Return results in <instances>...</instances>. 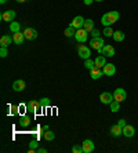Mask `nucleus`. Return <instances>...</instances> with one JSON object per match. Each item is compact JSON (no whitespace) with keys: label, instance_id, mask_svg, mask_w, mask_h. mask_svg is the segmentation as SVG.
<instances>
[{"label":"nucleus","instance_id":"nucleus-1","mask_svg":"<svg viewBox=\"0 0 138 153\" xmlns=\"http://www.w3.org/2000/svg\"><path fill=\"white\" fill-rule=\"evenodd\" d=\"M119 18H120V14H119V11H108L106 14L102 15L101 18V24L104 26H110L116 24L119 21Z\"/></svg>","mask_w":138,"mask_h":153},{"label":"nucleus","instance_id":"nucleus-2","mask_svg":"<svg viewBox=\"0 0 138 153\" xmlns=\"http://www.w3.org/2000/svg\"><path fill=\"white\" fill-rule=\"evenodd\" d=\"M104 46H105V40H104L102 37H92V39L90 40V48L95 50L97 53H101Z\"/></svg>","mask_w":138,"mask_h":153},{"label":"nucleus","instance_id":"nucleus-3","mask_svg":"<svg viewBox=\"0 0 138 153\" xmlns=\"http://www.w3.org/2000/svg\"><path fill=\"white\" fill-rule=\"evenodd\" d=\"M78 54L79 57L81 59H89L91 57V50H90V47L84 46V44H79L78 46Z\"/></svg>","mask_w":138,"mask_h":153},{"label":"nucleus","instance_id":"nucleus-4","mask_svg":"<svg viewBox=\"0 0 138 153\" xmlns=\"http://www.w3.org/2000/svg\"><path fill=\"white\" fill-rule=\"evenodd\" d=\"M89 35H90V32H87L84 28H81V29H78V30H76L75 39H76V42H79V43H86L87 39H89Z\"/></svg>","mask_w":138,"mask_h":153},{"label":"nucleus","instance_id":"nucleus-5","mask_svg":"<svg viewBox=\"0 0 138 153\" xmlns=\"http://www.w3.org/2000/svg\"><path fill=\"white\" fill-rule=\"evenodd\" d=\"M99 101H101V103H104V105H110V103L115 101V97L112 93L105 91V93H102L99 95Z\"/></svg>","mask_w":138,"mask_h":153},{"label":"nucleus","instance_id":"nucleus-6","mask_svg":"<svg viewBox=\"0 0 138 153\" xmlns=\"http://www.w3.org/2000/svg\"><path fill=\"white\" fill-rule=\"evenodd\" d=\"M25 106H26L28 111L32 112V113H37L39 111H42L43 109V106L40 105V101H31V102H28Z\"/></svg>","mask_w":138,"mask_h":153},{"label":"nucleus","instance_id":"nucleus-7","mask_svg":"<svg viewBox=\"0 0 138 153\" xmlns=\"http://www.w3.org/2000/svg\"><path fill=\"white\" fill-rule=\"evenodd\" d=\"M15 17H17V13H15L14 10H7L1 14L0 18H1V21H4V22H13L15 19Z\"/></svg>","mask_w":138,"mask_h":153},{"label":"nucleus","instance_id":"nucleus-8","mask_svg":"<svg viewBox=\"0 0 138 153\" xmlns=\"http://www.w3.org/2000/svg\"><path fill=\"white\" fill-rule=\"evenodd\" d=\"M84 22H86V19L81 15H78V17H75L73 19H72V22H71V26L72 28H75L76 30L78 29H81L83 26H84Z\"/></svg>","mask_w":138,"mask_h":153},{"label":"nucleus","instance_id":"nucleus-9","mask_svg":"<svg viewBox=\"0 0 138 153\" xmlns=\"http://www.w3.org/2000/svg\"><path fill=\"white\" fill-rule=\"evenodd\" d=\"M113 97H115V101L117 102H123L126 98H127V93L124 88H116L113 91Z\"/></svg>","mask_w":138,"mask_h":153},{"label":"nucleus","instance_id":"nucleus-10","mask_svg":"<svg viewBox=\"0 0 138 153\" xmlns=\"http://www.w3.org/2000/svg\"><path fill=\"white\" fill-rule=\"evenodd\" d=\"M81 146H83V152L84 153H91V152H94V149H95V145H94V142H92L91 139L83 141Z\"/></svg>","mask_w":138,"mask_h":153},{"label":"nucleus","instance_id":"nucleus-11","mask_svg":"<svg viewBox=\"0 0 138 153\" xmlns=\"http://www.w3.org/2000/svg\"><path fill=\"white\" fill-rule=\"evenodd\" d=\"M24 35H25V39L26 40H35L37 37V30L33 28H26L24 30Z\"/></svg>","mask_w":138,"mask_h":153},{"label":"nucleus","instance_id":"nucleus-12","mask_svg":"<svg viewBox=\"0 0 138 153\" xmlns=\"http://www.w3.org/2000/svg\"><path fill=\"white\" fill-rule=\"evenodd\" d=\"M99 54H102V55H105V57H113L115 55V47L110 46V44H105Z\"/></svg>","mask_w":138,"mask_h":153},{"label":"nucleus","instance_id":"nucleus-13","mask_svg":"<svg viewBox=\"0 0 138 153\" xmlns=\"http://www.w3.org/2000/svg\"><path fill=\"white\" fill-rule=\"evenodd\" d=\"M123 135L126 137V138H131V137L135 135V128L133 127V126L130 124H126L123 127Z\"/></svg>","mask_w":138,"mask_h":153},{"label":"nucleus","instance_id":"nucleus-14","mask_svg":"<svg viewBox=\"0 0 138 153\" xmlns=\"http://www.w3.org/2000/svg\"><path fill=\"white\" fill-rule=\"evenodd\" d=\"M104 71V75L106 76H113L115 73H116V66H115L113 64H106L105 66L102 68Z\"/></svg>","mask_w":138,"mask_h":153},{"label":"nucleus","instance_id":"nucleus-15","mask_svg":"<svg viewBox=\"0 0 138 153\" xmlns=\"http://www.w3.org/2000/svg\"><path fill=\"white\" fill-rule=\"evenodd\" d=\"M110 135L115 137V138H119L120 135H123V128L119 124H115L110 127Z\"/></svg>","mask_w":138,"mask_h":153},{"label":"nucleus","instance_id":"nucleus-16","mask_svg":"<svg viewBox=\"0 0 138 153\" xmlns=\"http://www.w3.org/2000/svg\"><path fill=\"white\" fill-rule=\"evenodd\" d=\"M104 75V71L101 68H92L91 71H90V76H91V79L92 80H98L99 77H101V76Z\"/></svg>","mask_w":138,"mask_h":153},{"label":"nucleus","instance_id":"nucleus-17","mask_svg":"<svg viewBox=\"0 0 138 153\" xmlns=\"http://www.w3.org/2000/svg\"><path fill=\"white\" fill-rule=\"evenodd\" d=\"M13 40H14L15 44L21 46L22 43H24V40H25V35H24V32H15V33H13Z\"/></svg>","mask_w":138,"mask_h":153},{"label":"nucleus","instance_id":"nucleus-18","mask_svg":"<svg viewBox=\"0 0 138 153\" xmlns=\"http://www.w3.org/2000/svg\"><path fill=\"white\" fill-rule=\"evenodd\" d=\"M25 87H26V84H25L24 80H15V82L13 83V90H14V91H18V93L24 91Z\"/></svg>","mask_w":138,"mask_h":153},{"label":"nucleus","instance_id":"nucleus-19","mask_svg":"<svg viewBox=\"0 0 138 153\" xmlns=\"http://www.w3.org/2000/svg\"><path fill=\"white\" fill-rule=\"evenodd\" d=\"M13 42H14V40H13V36L4 35V36H1V39H0V46L1 47H8Z\"/></svg>","mask_w":138,"mask_h":153},{"label":"nucleus","instance_id":"nucleus-20","mask_svg":"<svg viewBox=\"0 0 138 153\" xmlns=\"http://www.w3.org/2000/svg\"><path fill=\"white\" fill-rule=\"evenodd\" d=\"M94 62H95V66H97V68H101V69H102L104 66L106 65V58H105V55H102V54H101L99 57H97L95 59H94Z\"/></svg>","mask_w":138,"mask_h":153},{"label":"nucleus","instance_id":"nucleus-21","mask_svg":"<svg viewBox=\"0 0 138 153\" xmlns=\"http://www.w3.org/2000/svg\"><path fill=\"white\" fill-rule=\"evenodd\" d=\"M113 40L115 42H117V43H120V42H123L124 40V33L122 32V30H115L113 32Z\"/></svg>","mask_w":138,"mask_h":153},{"label":"nucleus","instance_id":"nucleus-22","mask_svg":"<svg viewBox=\"0 0 138 153\" xmlns=\"http://www.w3.org/2000/svg\"><path fill=\"white\" fill-rule=\"evenodd\" d=\"M83 28L87 30V32H91L92 29H94V21H92L91 18H87L86 19V22H84V26Z\"/></svg>","mask_w":138,"mask_h":153},{"label":"nucleus","instance_id":"nucleus-23","mask_svg":"<svg viewBox=\"0 0 138 153\" xmlns=\"http://www.w3.org/2000/svg\"><path fill=\"white\" fill-rule=\"evenodd\" d=\"M29 124H31V117H29V116H22V117L19 119V126H21V127H28Z\"/></svg>","mask_w":138,"mask_h":153},{"label":"nucleus","instance_id":"nucleus-24","mask_svg":"<svg viewBox=\"0 0 138 153\" xmlns=\"http://www.w3.org/2000/svg\"><path fill=\"white\" fill-rule=\"evenodd\" d=\"M19 29H21V24L19 22H11L10 24V30L11 33H15V32H19Z\"/></svg>","mask_w":138,"mask_h":153},{"label":"nucleus","instance_id":"nucleus-25","mask_svg":"<svg viewBox=\"0 0 138 153\" xmlns=\"http://www.w3.org/2000/svg\"><path fill=\"white\" fill-rule=\"evenodd\" d=\"M84 66H86V69L91 71L92 68H95V62H94V59H91V58H89V59H84Z\"/></svg>","mask_w":138,"mask_h":153},{"label":"nucleus","instance_id":"nucleus-26","mask_svg":"<svg viewBox=\"0 0 138 153\" xmlns=\"http://www.w3.org/2000/svg\"><path fill=\"white\" fill-rule=\"evenodd\" d=\"M43 137H44L46 141H53V139L55 138V134H54L51 130H47L46 132H43Z\"/></svg>","mask_w":138,"mask_h":153},{"label":"nucleus","instance_id":"nucleus-27","mask_svg":"<svg viewBox=\"0 0 138 153\" xmlns=\"http://www.w3.org/2000/svg\"><path fill=\"white\" fill-rule=\"evenodd\" d=\"M110 106V112H113V113H116L119 109H120V102H117V101H113V102L109 105Z\"/></svg>","mask_w":138,"mask_h":153},{"label":"nucleus","instance_id":"nucleus-28","mask_svg":"<svg viewBox=\"0 0 138 153\" xmlns=\"http://www.w3.org/2000/svg\"><path fill=\"white\" fill-rule=\"evenodd\" d=\"M75 33H76V29L72 28L71 25L65 29V36H66V37H72V36H75Z\"/></svg>","mask_w":138,"mask_h":153},{"label":"nucleus","instance_id":"nucleus-29","mask_svg":"<svg viewBox=\"0 0 138 153\" xmlns=\"http://www.w3.org/2000/svg\"><path fill=\"white\" fill-rule=\"evenodd\" d=\"M113 29L110 28V26H105V29H104V36H106V37H112V36H113Z\"/></svg>","mask_w":138,"mask_h":153},{"label":"nucleus","instance_id":"nucleus-30","mask_svg":"<svg viewBox=\"0 0 138 153\" xmlns=\"http://www.w3.org/2000/svg\"><path fill=\"white\" fill-rule=\"evenodd\" d=\"M40 105H42L43 108H50V106H51V101H50L47 97H44V98H42V100H40Z\"/></svg>","mask_w":138,"mask_h":153},{"label":"nucleus","instance_id":"nucleus-31","mask_svg":"<svg viewBox=\"0 0 138 153\" xmlns=\"http://www.w3.org/2000/svg\"><path fill=\"white\" fill-rule=\"evenodd\" d=\"M72 152L73 153H84L83 152V146H79V145H75L72 148Z\"/></svg>","mask_w":138,"mask_h":153},{"label":"nucleus","instance_id":"nucleus-32","mask_svg":"<svg viewBox=\"0 0 138 153\" xmlns=\"http://www.w3.org/2000/svg\"><path fill=\"white\" fill-rule=\"evenodd\" d=\"M7 55H8L7 47H1V48H0V57H1V58H6Z\"/></svg>","mask_w":138,"mask_h":153},{"label":"nucleus","instance_id":"nucleus-33","mask_svg":"<svg viewBox=\"0 0 138 153\" xmlns=\"http://www.w3.org/2000/svg\"><path fill=\"white\" fill-rule=\"evenodd\" d=\"M37 146H39V142L37 141H31V143H29V148H31V150H35V149H37Z\"/></svg>","mask_w":138,"mask_h":153},{"label":"nucleus","instance_id":"nucleus-34","mask_svg":"<svg viewBox=\"0 0 138 153\" xmlns=\"http://www.w3.org/2000/svg\"><path fill=\"white\" fill-rule=\"evenodd\" d=\"M90 35H91V37H99V35H101V32H99L98 29H92L91 32H90Z\"/></svg>","mask_w":138,"mask_h":153},{"label":"nucleus","instance_id":"nucleus-35","mask_svg":"<svg viewBox=\"0 0 138 153\" xmlns=\"http://www.w3.org/2000/svg\"><path fill=\"white\" fill-rule=\"evenodd\" d=\"M117 124H119V126H120V127H122V128H123V127H124V126L127 124V123H126V120H124V119H120V120L117 121Z\"/></svg>","mask_w":138,"mask_h":153},{"label":"nucleus","instance_id":"nucleus-36","mask_svg":"<svg viewBox=\"0 0 138 153\" xmlns=\"http://www.w3.org/2000/svg\"><path fill=\"white\" fill-rule=\"evenodd\" d=\"M83 1H84V4H86V6H91V4L94 3L95 0H83Z\"/></svg>","mask_w":138,"mask_h":153},{"label":"nucleus","instance_id":"nucleus-37","mask_svg":"<svg viewBox=\"0 0 138 153\" xmlns=\"http://www.w3.org/2000/svg\"><path fill=\"white\" fill-rule=\"evenodd\" d=\"M35 152H37V153H46L47 149H44V148H40V149H36Z\"/></svg>","mask_w":138,"mask_h":153},{"label":"nucleus","instance_id":"nucleus-38","mask_svg":"<svg viewBox=\"0 0 138 153\" xmlns=\"http://www.w3.org/2000/svg\"><path fill=\"white\" fill-rule=\"evenodd\" d=\"M47 130H50V127L48 126H44V127H43V131H47Z\"/></svg>","mask_w":138,"mask_h":153},{"label":"nucleus","instance_id":"nucleus-39","mask_svg":"<svg viewBox=\"0 0 138 153\" xmlns=\"http://www.w3.org/2000/svg\"><path fill=\"white\" fill-rule=\"evenodd\" d=\"M18 3H25V1H28V0H17Z\"/></svg>","mask_w":138,"mask_h":153},{"label":"nucleus","instance_id":"nucleus-40","mask_svg":"<svg viewBox=\"0 0 138 153\" xmlns=\"http://www.w3.org/2000/svg\"><path fill=\"white\" fill-rule=\"evenodd\" d=\"M7 1H8V0H0V3H1V4H4V3H7Z\"/></svg>","mask_w":138,"mask_h":153},{"label":"nucleus","instance_id":"nucleus-41","mask_svg":"<svg viewBox=\"0 0 138 153\" xmlns=\"http://www.w3.org/2000/svg\"><path fill=\"white\" fill-rule=\"evenodd\" d=\"M95 1H104V0H95Z\"/></svg>","mask_w":138,"mask_h":153}]
</instances>
